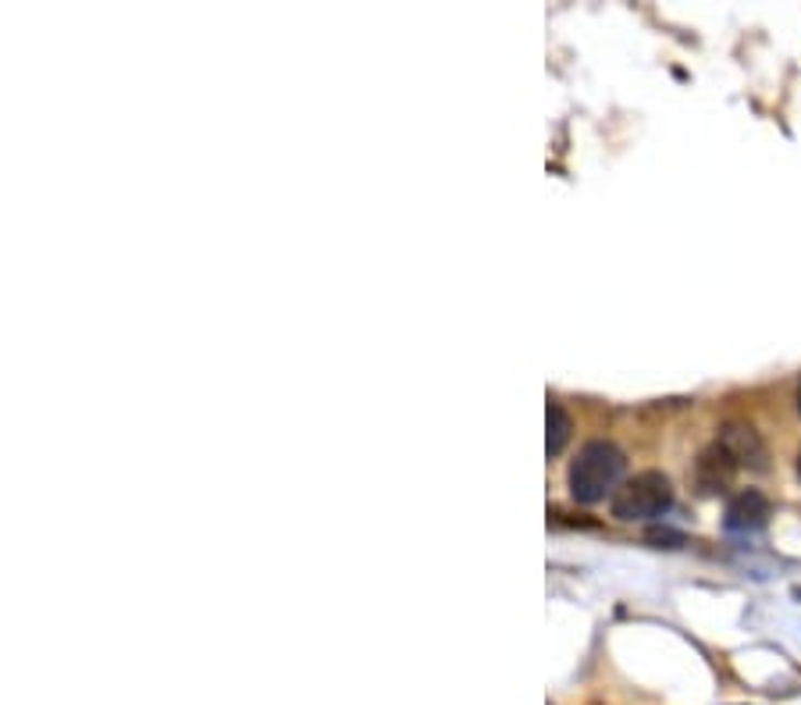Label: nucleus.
Returning a JSON list of instances; mask_svg holds the SVG:
<instances>
[{
    "instance_id": "6e6552de",
    "label": "nucleus",
    "mask_w": 801,
    "mask_h": 705,
    "mask_svg": "<svg viewBox=\"0 0 801 705\" xmlns=\"http://www.w3.org/2000/svg\"><path fill=\"white\" fill-rule=\"evenodd\" d=\"M798 478H801V456H798Z\"/></svg>"
},
{
    "instance_id": "7ed1b4c3",
    "label": "nucleus",
    "mask_w": 801,
    "mask_h": 705,
    "mask_svg": "<svg viewBox=\"0 0 801 705\" xmlns=\"http://www.w3.org/2000/svg\"><path fill=\"white\" fill-rule=\"evenodd\" d=\"M716 442L730 453V459H734V464H738V470H741V467H749V470H766V459H769L766 442L758 439V431H755L752 425H741V420H734V425H724V428H719Z\"/></svg>"
},
{
    "instance_id": "f257e3e1",
    "label": "nucleus",
    "mask_w": 801,
    "mask_h": 705,
    "mask_svg": "<svg viewBox=\"0 0 801 705\" xmlns=\"http://www.w3.org/2000/svg\"><path fill=\"white\" fill-rule=\"evenodd\" d=\"M623 470H627V456H623L620 445L606 442V439H595L588 445H581L577 456L570 459V470H566L570 495L585 506L602 503L606 495L620 492Z\"/></svg>"
},
{
    "instance_id": "20e7f679",
    "label": "nucleus",
    "mask_w": 801,
    "mask_h": 705,
    "mask_svg": "<svg viewBox=\"0 0 801 705\" xmlns=\"http://www.w3.org/2000/svg\"><path fill=\"white\" fill-rule=\"evenodd\" d=\"M769 521V499L755 488H744L727 506V527L730 531H758Z\"/></svg>"
},
{
    "instance_id": "423d86ee",
    "label": "nucleus",
    "mask_w": 801,
    "mask_h": 705,
    "mask_svg": "<svg viewBox=\"0 0 801 705\" xmlns=\"http://www.w3.org/2000/svg\"><path fill=\"white\" fill-rule=\"evenodd\" d=\"M546 417H549L546 450H549V456H560V453H563V445L570 442V431H574V425H570V417H566V410H563L560 403H549Z\"/></svg>"
},
{
    "instance_id": "0eeeda50",
    "label": "nucleus",
    "mask_w": 801,
    "mask_h": 705,
    "mask_svg": "<svg viewBox=\"0 0 801 705\" xmlns=\"http://www.w3.org/2000/svg\"><path fill=\"white\" fill-rule=\"evenodd\" d=\"M798 414H801V389H798Z\"/></svg>"
},
{
    "instance_id": "39448f33",
    "label": "nucleus",
    "mask_w": 801,
    "mask_h": 705,
    "mask_svg": "<svg viewBox=\"0 0 801 705\" xmlns=\"http://www.w3.org/2000/svg\"><path fill=\"white\" fill-rule=\"evenodd\" d=\"M734 474H738V464L730 459V453L719 442H713L709 450L698 456L695 478H698L702 492H724V488L734 481Z\"/></svg>"
},
{
    "instance_id": "f03ea898",
    "label": "nucleus",
    "mask_w": 801,
    "mask_h": 705,
    "mask_svg": "<svg viewBox=\"0 0 801 705\" xmlns=\"http://www.w3.org/2000/svg\"><path fill=\"white\" fill-rule=\"evenodd\" d=\"M670 506H673V485L667 474H659V470L634 474V478L623 481L620 492L613 495V517L631 521V524L659 521Z\"/></svg>"
}]
</instances>
